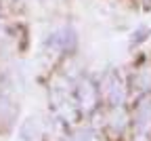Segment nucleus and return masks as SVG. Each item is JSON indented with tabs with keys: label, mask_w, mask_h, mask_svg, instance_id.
Here are the masks:
<instances>
[{
	"label": "nucleus",
	"mask_w": 151,
	"mask_h": 141,
	"mask_svg": "<svg viewBox=\"0 0 151 141\" xmlns=\"http://www.w3.org/2000/svg\"><path fill=\"white\" fill-rule=\"evenodd\" d=\"M137 124L141 131H149L151 129V101H145L139 112H137Z\"/></svg>",
	"instance_id": "obj_1"
}]
</instances>
